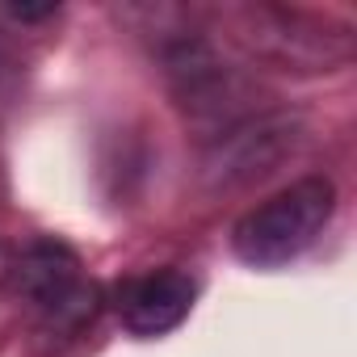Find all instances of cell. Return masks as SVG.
<instances>
[{
    "label": "cell",
    "mask_w": 357,
    "mask_h": 357,
    "mask_svg": "<svg viewBox=\"0 0 357 357\" xmlns=\"http://www.w3.org/2000/svg\"><path fill=\"white\" fill-rule=\"evenodd\" d=\"M9 290L26 298L51 332L76 336L84 332L101 311V290L80 273V261L59 240H34L26 244L9 265Z\"/></svg>",
    "instance_id": "7a4b0ae2"
},
{
    "label": "cell",
    "mask_w": 357,
    "mask_h": 357,
    "mask_svg": "<svg viewBox=\"0 0 357 357\" xmlns=\"http://www.w3.org/2000/svg\"><path fill=\"white\" fill-rule=\"evenodd\" d=\"M332 215H336L332 176H298L236 219L231 252L252 269H282L298 261L307 248H315Z\"/></svg>",
    "instance_id": "6da1fadb"
},
{
    "label": "cell",
    "mask_w": 357,
    "mask_h": 357,
    "mask_svg": "<svg viewBox=\"0 0 357 357\" xmlns=\"http://www.w3.org/2000/svg\"><path fill=\"white\" fill-rule=\"evenodd\" d=\"M244 43L286 68H332L349 59V34L290 9H248Z\"/></svg>",
    "instance_id": "3957f363"
},
{
    "label": "cell",
    "mask_w": 357,
    "mask_h": 357,
    "mask_svg": "<svg viewBox=\"0 0 357 357\" xmlns=\"http://www.w3.org/2000/svg\"><path fill=\"white\" fill-rule=\"evenodd\" d=\"M194 298H198V282L185 269H151V273L122 282L118 315H122L126 332L151 340V336L181 328L194 311Z\"/></svg>",
    "instance_id": "5b68a950"
},
{
    "label": "cell",
    "mask_w": 357,
    "mask_h": 357,
    "mask_svg": "<svg viewBox=\"0 0 357 357\" xmlns=\"http://www.w3.org/2000/svg\"><path fill=\"white\" fill-rule=\"evenodd\" d=\"M294 143H298V122L286 114H261V118L231 122L206 155V176L219 190L248 185L257 176H265L286 151H294Z\"/></svg>",
    "instance_id": "277c9868"
}]
</instances>
